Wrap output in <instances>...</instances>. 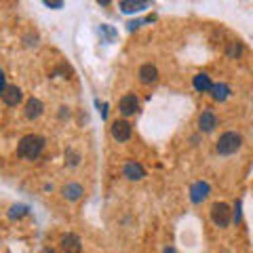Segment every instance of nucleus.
Returning <instances> with one entry per match:
<instances>
[{"mask_svg": "<svg viewBox=\"0 0 253 253\" xmlns=\"http://www.w3.org/2000/svg\"><path fill=\"white\" fill-rule=\"evenodd\" d=\"M42 148H44V139L41 135H26L19 141L17 154L21 158H26V161H36V158L41 156Z\"/></svg>", "mask_w": 253, "mask_h": 253, "instance_id": "1", "label": "nucleus"}, {"mask_svg": "<svg viewBox=\"0 0 253 253\" xmlns=\"http://www.w3.org/2000/svg\"><path fill=\"white\" fill-rule=\"evenodd\" d=\"M241 144H243V137L239 135V133L228 131L217 139L215 150H217V154H221V156H232V154H236L241 150Z\"/></svg>", "mask_w": 253, "mask_h": 253, "instance_id": "2", "label": "nucleus"}, {"mask_svg": "<svg viewBox=\"0 0 253 253\" xmlns=\"http://www.w3.org/2000/svg\"><path fill=\"white\" fill-rule=\"evenodd\" d=\"M211 219L217 228H228L232 221V209L226 203H215L211 207Z\"/></svg>", "mask_w": 253, "mask_h": 253, "instance_id": "3", "label": "nucleus"}, {"mask_svg": "<svg viewBox=\"0 0 253 253\" xmlns=\"http://www.w3.org/2000/svg\"><path fill=\"white\" fill-rule=\"evenodd\" d=\"M133 133V126L129 121H114L112 123V137L116 141H129Z\"/></svg>", "mask_w": 253, "mask_h": 253, "instance_id": "4", "label": "nucleus"}, {"mask_svg": "<svg viewBox=\"0 0 253 253\" xmlns=\"http://www.w3.org/2000/svg\"><path fill=\"white\" fill-rule=\"evenodd\" d=\"M118 110H121L123 116H133L139 110V101L133 93H126L125 97L121 99V104H118Z\"/></svg>", "mask_w": 253, "mask_h": 253, "instance_id": "5", "label": "nucleus"}, {"mask_svg": "<svg viewBox=\"0 0 253 253\" xmlns=\"http://www.w3.org/2000/svg\"><path fill=\"white\" fill-rule=\"evenodd\" d=\"M207 196H209V184L207 181H196V184H192V188H190V201H192L194 205L203 203Z\"/></svg>", "mask_w": 253, "mask_h": 253, "instance_id": "6", "label": "nucleus"}, {"mask_svg": "<svg viewBox=\"0 0 253 253\" xmlns=\"http://www.w3.org/2000/svg\"><path fill=\"white\" fill-rule=\"evenodd\" d=\"M123 173H125V177H126V179H131V181H137V179H141V177L146 175L144 167H141L139 163H135V161L126 163V165H125V169H123Z\"/></svg>", "mask_w": 253, "mask_h": 253, "instance_id": "7", "label": "nucleus"}, {"mask_svg": "<svg viewBox=\"0 0 253 253\" xmlns=\"http://www.w3.org/2000/svg\"><path fill=\"white\" fill-rule=\"evenodd\" d=\"M139 81L144 84H152L158 81V70L152 66V63H146V66L139 68Z\"/></svg>", "mask_w": 253, "mask_h": 253, "instance_id": "8", "label": "nucleus"}, {"mask_svg": "<svg viewBox=\"0 0 253 253\" xmlns=\"http://www.w3.org/2000/svg\"><path fill=\"white\" fill-rule=\"evenodd\" d=\"M59 245L66 253H81V239L76 234H66Z\"/></svg>", "mask_w": 253, "mask_h": 253, "instance_id": "9", "label": "nucleus"}, {"mask_svg": "<svg viewBox=\"0 0 253 253\" xmlns=\"http://www.w3.org/2000/svg\"><path fill=\"white\" fill-rule=\"evenodd\" d=\"M2 99H4L6 106H17L21 101V89L19 86H15V84H9L4 89V93H2Z\"/></svg>", "mask_w": 253, "mask_h": 253, "instance_id": "10", "label": "nucleus"}, {"mask_svg": "<svg viewBox=\"0 0 253 253\" xmlns=\"http://www.w3.org/2000/svg\"><path fill=\"white\" fill-rule=\"evenodd\" d=\"M215 126H217V118H215V114L209 112V110L201 114V118H199V129H201V131L211 133L213 129H215Z\"/></svg>", "mask_w": 253, "mask_h": 253, "instance_id": "11", "label": "nucleus"}, {"mask_svg": "<svg viewBox=\"0 0 253 253\" xmlns=\"http://www.w3.org/2000/svg\"><path fill=\"white\" fill-rule=\"evenodd\" d=\"M42 110H44V106H42V101H41V99L32 97V99L26 101V116L30 118V121H34V118L41 116V114H42Z\"/></svg>", "mask_w": 253, "mask_h": 253, "instance_id": "12", "label": "nucleus"}, {"mask_svg": "<svg viewBox=\"0 0 253 253\" xmlns=\"http://www.w3.org/2000/svg\"><path fill=\"white\" fill-rule=\"evenodd\" d=\"M61 194H63L66 201H78L84 194V190H83L81 184H68V186L61 188Z\"/></svg>", "mask_w": 253, "mask_h": 253, "instance_id": "13", "label": "nucleus"}, {"mask_svg": "<svg viewBox=\"0 0 253 253\" xmlns=\"http://www.w3.org/2000/svg\"><path fill=\"white\" fill-rule=\"evenodd\" d=\"M194 89H196V91H201V93L211 91V89H213V83H211L209 74H205V72L196 74V76H194Z\"/></svg>", "mask_w": 253, "mask_h": 253, "instance_id": "14", "label": "nucleus"}, {"mask_svg": "<svg viewBox=\"0 0 253 253\" xmlns=\"http://www.w3.org/2000/svg\"><path fill=\"white\" fill-rule=\"evenodd\" d=\"M150 2H133V0H123V2H118V9L123 13H137L141 9H148Z\"/></svg>", "mask_w": 253, "mask_h": 253, "instance_id": "15", "label": "nucleus"}, {"mask_svg": "<svg viewBox=\"0 0 253 253\" xmlns=\"http://www.w3.org/2000/svg\"><path fill=\"white\" fill-rule=\"evenodd\" d=\"M211 95H213V99L215 101H224L228 95H230V86L224 84V83H219V84H213V89H211Z\"/></svg>", "mask_w": 253, "mask_h": 253, "instance_id": "16", "label": "nucleus"}, {"mask_svg": "<svg viewBox=\"0 0 253 253\" xmlns=\"http://www.w3.org/2000/svg\"><path fill=\"white\" fill-rule=\"evenodd\" d=\"M226 53H228V57H239V55L243 53V44H241L239 41L228 42V49H226Z\"/></svg>", "mask_w": 253, "mask_h": 253, "instance_id": "17", "label": "nucleus"}, {"mask_svg": "<svg viewBox=\"0 0 253 253\" xmlns=\"http://www.w3.org/2000/svg\"><path fill=\"white\" fill-rule=\"evenodd\" d=\"M23 215H28V207H26V205H13L9 217H11V219H19V217H23Z\"/></svg>", "mask_w": 253, "mask_h": 253, "instance_id": "18", "label": "nucleus"}, {"mask_svg": "<svg viewBox=\"0 0 253 253\" xmlns=\"http://www.w3.org/2000/svg\"><path fill=\"white\" fill-rule=\"evenodd\" d=\"M232 221H234V224H239V221H241V201H236V205H234V211H232Z\"/></svg>", "mask_w": 253, "mask_h": 253, "instance_id": "19", "label": "nucleus"}, {"mask_svg": "<svg viewBox=\"0 0 253 253\" xmlns=\"http://www.w3.org/2000/svg\"><path fill=\"white\" fill-rule=\"evenodd\" d=\"M4 89H6V83H4V74H2V70H0V95L4 93Z\"/></svg>", "mask_w": 253, "mask_h": 253, "instance_id": "20", "label": "nucleus"}, {"mask_svg": "<svg viewBox=\"0 0 253 253\" xmlns=\"http://www.w3.org/2000/svg\"><path fill=\"white\" fill-rule=\"evenodd\" d=\"M44 4H46V6H51V9H61V6H63V2H51V0H46Z\"/></svg>", "mask_w": 253, "mask_h": 253, "instance_id": "21", "label": "nucleus"}, {"mask_svg": "<svg viewBox=\"0 0 253 253\" xmlns=\"http://www.w3.org/2000/svg\"><path fill=\"white\" fill-rule=\"evenodd\" d=\"M165 253H177V251L173 249V247H167V249H165Z\"/></svg>", "mask_w": 253, "mask_h": 253, "instance_id": "22", "label": "nucleus"}, {"mask_svg": "<svg viewBox=\"0 0 253 253\" xmlns=\"http://www.w3.org/2000/svg\"><path fill=\"white\" fill-rule=\"evenodd\" d=\"M42 253H53V251H51V249H46V251H42Z\"/></svg>", "mask_w": 253, "mask_h": 253, "instance_id": "23", "label": "nucleus"}]
</instances>
